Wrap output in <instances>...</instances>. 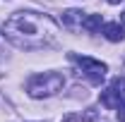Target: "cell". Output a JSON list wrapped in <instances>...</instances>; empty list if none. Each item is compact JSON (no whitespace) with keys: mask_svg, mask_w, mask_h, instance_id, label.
I'll list each match as a JSON object with an SVG mask.
<instances>
[{"mask_svg":"<svg viewBox=\"0 0 125 122\" xmlns=\"http://www.w3.org/2000/svg\"><path fill=\"white\" fill-rule=\"evenodd\" d=\"M55 22L39 12H17L5 22V36L22 48H39L55 38Z\"/></svg>","mask_w":125,"mask_h":122,"instance_id":"obj_1","label":"cell"},{"mask_svg":"<svg viewBox=\"0 0 125 122\" xmlns=\"http://www.w3.org/2000/svg\"><path fill=\"white\" fill-rule=\"evenodd\" d=\"M62 86H65L62 74H58V72H43V74H36L29 81L27 91H29L31 98H46V96L58 93Z\"/></svg>","mask_w":125,"mask_h":122,"instance_id":"obj_2","label":"cell"},{"mask_svg":"<svg viewBox=\"0 0 125 122\" xmlns=\"http://www.w3.org/2000/svg\"><path fill=\"white\" fill-rule=\"evenodd\" d=\"M77 65H79V70L89 77L94 84H99V81L106 77V72H108V67H106L104 62L92 60V58H77Z\"/></svg>","mask_w":125,"mask_h":122,"instance_id":"obj_3","label":"cell"},{"mask_svg":"<svg viewBox=\"0 0 125 122\" xmlns=\"http://www.w3.org/2000/svg\"><path fill=\"white\" fill-rule=\"evenodd\" d=\"M82 22H84V12H79V10H67L65 15H62V24L67 26V29H82Z\"/></svg>","mask_w":125,"mask_h":122,"instance_id":"obj_4","label":"cell"},{"mask_svg":"<svg viewBox=\"0 0 125 122\" xmlns=\"http://www.w3.org/2000/svg\"><path fill=\"white\" fill-rule=\"evenodd\" d=\"M104 36H106L108 41H113V43H118V41L125 38V29L118 22H108V24H104Z\"/></svg>","mask_w":125,"mask_h":122,"instance_id":"obj_5","label":"cell"},{"mask_svg":"<svg viewBox=\"0 0 125 122\" xmlns=\"http://www.w3.org/2000/svg\"><path fill=\"white\" fill-rule=\"evenodd\" d=\"M120 98H123V96H118L111 86L106 89V91H101V103L108 108V110H115V108H118V103H120Z\"/></svg>","mask_w":125,"mask_h":122,"instance_id":"obj_6","label":"cell"},{"mask_svg":"<svg viewBox=\"0 0 125 122\" xmlns=\"http://www.w3.org/2000/svg\"><path fill=\"white\" fill-rule=\"evenodd\" d=\"M82 29L94 34L96 29H101V15H87L84 17V22H82Z\"/></svg>","mask_w":125,"mask_h":122,"instance_id":"obj_7","label":"cell"},{"mask_svg":"<svg viewBox=\"0 0 125 122\" xmlns=\"http://www.w3.org/2000/svg\"><path fill=\"white\" fill-rule=\"evenodd\" d=\"M111 89L118 93V96H125V77H115L111 81Z\"/></svg>","mask_w":125,"mask_h":122,"instance_id":"obj_8","label":"cell"},{"mask_svg":"<svg viewBox=\"0 0 125 122\" xmlns=\"http://www.w3.org/2000/svg\"><path fill=\"white\" fill-rule=\"evenodd\" d=\"M115 110H118V120L125 122V98H120V103H118V108H115Z\"/></svg>","mask_w":125,"mask_h":122,"instance_id":"obj_9","label":"cell"},{"mask_svg":"<svg viewBox=\"0 0 125 122\" xmlns=\"http://www.w3.org/2000/svg\"><path fill=\"white\" fill-rule=\"evenodd\" d=\"M60 122H84V120H82V117H79L77 113H70V115H65V117H62Z\"/></svg>","mask_w":125,"mask_h":122,"instance_id":"obj_10","label":"cell"},{"mask_svg":"<svg viewBox=\"0 0 125 122\" xmlns=\"http://www.w3.org/2000/svg\"><path fill=\"white\" fill-rule=\"evenodd\" d=\"M111 5H118V2H123V0H108Z\"/></svg>","mask_w":125,"mask_h":122,"instance_id":"obj_11","label":"cell"},{"mask_svg":"<svg viewBox=\"0 0 125 122\" xmlns=\"http://www.w3.org/2000/svg\"><path fill=\"white\" fill-rule=\"evenodd\" d=\"M120 19H123V24H125V12H123V15H120Z\"/></svg>","mask_w":125,"mask_h":122,"instance_id":"obj_12","label":"cell"}]
</instances>
